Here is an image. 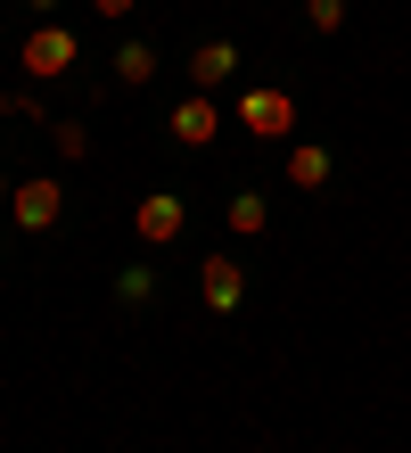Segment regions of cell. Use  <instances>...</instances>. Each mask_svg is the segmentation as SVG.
<instances>
[{
    "instance_id": "cell-1",
    "label": "cell",
    "mask_w": 411,
    "mask_h": 453,
    "mask_svg": "<svg viewBox=\"0 0 411 453\" xmlns=\"http://www.w3.org/2000/svg\"><path fill=\"white\" fill-rule=\"evenodd\" d=\"M74 58H82V42L66 34V25H58V17H34V34H25V50H17L25 83H58Z\"/></svg>"
},
{
    "instance_id": "cell-2",
    "label": "cell",
    "mask_w": 411,
    "mask_h": 453,
    "mask_svg": "<svg viewBox=\"0 0 411 453\" xmlns=\"http://www.w3.org/2000/svg\"><path fill=\"white\" fill-rule=\"evenodd\" d=\"M231 116H239V132H255V141H296V99L280 83H247Z\"/></svg>"
},
{
    "instance_id": "cell-3",
    "label": "cell",
    "mask_w": 411,
    "mask_h": 453,
    "mask_svg": "<svg viewBox=\"0 0 411 453\" xmlns=\"http://www.w3.org/2000/svg\"><path fill=\"white\" fill-rule=\"evenodd\" d=\"M58 215H66V181H49V173H34V181H17L9 190V231H58Z\"/></svg>"
},
{
    "instance_id": "cell-4",
    "label": "cell",
    "mask_w": 411,
    "mask_h": 453,
    "mask_svg": "<svg viewBox=\"0 0 411 453\" xmlns=\"http://www.w3.org/2000/svg\"><path fill=\"white\" fill-rule=\"evenodd\" d=\"M181 231H189V206L173 190H148L141 206H132V239H141V248H173Z\"/></svg>"
},
{
    "instance_id": "cell-5",
    "label": "cell",
    "mask_w": 411,
    "mask_h": 453,
    "mask_svg": "<svg viewBox=\"0 0 411 453\" xmlns=\"http://www.w3.org/2000/svg\"><path fill=\"white\" fill-rule=\"evenodd\" d=\"M164 132H173L181 149H214V141H223V99H214V91H189L181 108L164 116Z\"/></svg>"
},
{
    "instance_id": "cell-6",
    "label": "cell",
    "mask_w": 411,
    "mask_h": 453,
    "mask_svg": "<svg viewBox=\"0 0 411 453\" xmlns=\"http://www.w3.org/2000/svg\"><path fill=\"white\" fill-rule=\"evenodd\" d=\"M181 66H189V91H214V99H223V91L239 83V66H247V58H239V42H198Z\"/></svg>"
},
{
    "instance_id": "cell-7",
    "label": "cell",
    "mask_w": 411,
    "mask_h": 453,
    "mask_svg": "<svg viewBox=\"0 0 411 453\" xmlns=\"http://www.w3.org/2000/svg\"><path fill=\"white\" fill-rule=\"evenodd\" d=\"M198 305H206V313H239V305H247V264L206 256V264H198Z\"/></svg>"
},
{
    "instance_id": "cell-8",
    "label": "cell",
    "mask_w": 411,
    "mask_h": 453,
    "mask_svg": "<svg viewBox=\"0 0 411 453\" xmlns=\"http://www.w3.org/2000/svg\"><path fill=\"white\" fill-rule=\"evenodd\" d=\"M329 173H338V157H329L321 141H288V190H329Z\"/></svg>"
},
{
    "instance_id": "cell-9",
    "label": "cell",
    "mask_w": 411,
    "mask_h": 453,
    "mask_svg": "<svg viewBox=\"0 0 411 453\" xmlns=\"http://www.w3.org/2000/svg\"><path fill=\"white\" fill-rule=\"evenodd\" d=\"M107 66H116V83H124V91H141V83H156V66H164V58H156V42H124Z\"/></svg>"
},
{
    "instance_id": "cell-10",
    "label": "cell",
    "mask_w": 411,
    "mask_h": 453,
    "mask_svg": "<svg viewBox=\"0 0 411 453\" xmlns=\"http://www.w3.org/2000/svg\"><path fill=\"white\" fill-rule=\"evenodd\" d=\"M231 231H239V239H263V231H271V206H263L255 190H239V198H231Z\"/></svg>"
},
{
    "instance_id": "cell-11",
    "label": "cell",
    "mask_w": 411,
    "mask_h": 453,
    "mask_svg": "<svg viewBox=\"0 0 411 453\" xmlns=\"http://www.w3.org/2000/svg\"><path fill=\"white\" fill-rule=\"evenodd\" d=\"M42 132H49V149H58L66 165H82V157H91V132H82V124H42Z\"/></svg>"
},
{
    "instance_id": "cell-12",
    "label": "cell",
    "mask_w": 411,
    "mask_h": 453,
    "mask_svg": "<svg viewBox=\"0 0 411 453\" xmlns=\"http://www.w3.org/2000/svg\"><path fill=\"white\" fill-rule=\"evenodd\" d=\"M116 297L124 305H148L156 297V273H148V264H124V273H116Z\"/></svg>"
},
{
    "instance_id": "cell-13",
    "label": "cell",
    "mask_w": 411,
    "mask_h": 453,
    "mask_svg": "<svg viewBox=\"0 0 411 453\" xmlns=\"http://www.w3.org/2000/svg\"><path fill=\"white\" fill-rule=\"evenodd\" d=\"M305 25H313V34H338V25H346V0H305Z\"/></svg>"
},
{
    "instance_id": "cell-14",
    "label": "cell",
    "mask_w": 411,
    "mask_h": 453,
    "mask_svg": "<svg viewBox=\"0 0 411 453\" xmlns=\"http://www.w3.org/2000/svg\"><path fill=\"white\" fill-rule=\"evenodd\" d=\"M0 116H34L42 124V83L34 91H0Z\"/></svg>"
},
{
    "instance_id": "cell-15",
    "label": "cell",
    "mask_w": 411,
    "mask_h": 453,
    "mask_svg": "<svg viewBox=\"0 0 411 453\" xmlns=\"http://www.w3.org/2000/svg\"><path fill=\"white\" fill-rule=\"evenodd\" d=\"M91 9H99V17H107V25H124V17H132V9H141V0H91Z\"/></svg>"
},
{
    "instance_id": "cell-16",
    "label": "cell",
    "mask_w": 411,
    "mask_h": 453,
    "mask_svg": "<svg viewBox=\"0 0 411 453\" xmlns=\"http://www.w3.org/2000/svg\"><path fill=\"white\" fill-rule=\"evenodd\" d=\"M25 9H34V17H49V9H58V0H25Z\"/></svg>"
},
{
    "instance_id": "cell-17",
    "label": "cell",
    "mask_w": 411,
    "mask_h": 453,
    "mask_svg": "<svg viewBox=\"0 0 411 453\" xmlns=\"http://www.w3.org/2000/svg\"><path fill=\"white\" fill-rule=\"evenodd\" d=\"M9 190H17V181H9V173H0V206H9Z\"/></svg>"
},
{
    "instance_id": "cell-18",
    "label": "cell",
    "mask_w": 411,
    "mask_h": 453,
    "mask_svg": "<svg viewBox=\"0 0 411 453\" xmlns=\"http://www.w3.org/2000/svg\"><path fill=\"white\" fill-rule=\"evenodd\" d=\"M0 248H9V231H0Z\"/></svg>"
}]
</instances>
